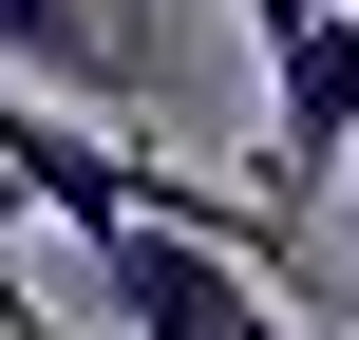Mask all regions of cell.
I'll use <instances>...</instances> for the list:
<instances>
[{"instance_id":"5","label":"cell","mask_w":359,"mask_h":340,"mask_svg":"<svg viewBox=\"0 0 359 340\" xmlns=\"http://www.w3.org/2000/svg\"><path fill=\"white\" fill-rule=\"evenodd\" d=\"M227 340H303V322H284V303H246V322H227Z\"/></svg>"},{"instance_id":"1","label":"cell","mask_w":359,"mask_h":340,"mask_svg":"<svg viewBox=\"0 0 359 340\" xmlns=\"http://www.w3.org/2000/svg\"><path fill=\"white\" fill-rule=\"evenodd\" d=\"M341 151H359V0L303 19V38L265 57V208H322Z\"/></svg>"},{"instance_id":"4","label":"cell","mask_w":359,"mask_h":340,"mask_svg":"<svg viewBox=\"0 0 359 340\" xmlns=\"http://www.w3.org/2000/svg\"><path fill=\"white\" fill-rule=\"evenodd\" d=\"M303 19H341V0H246V38H265V57H284V38H303Z\"/></svg>"},{"instance_id":"3","label":"cell","mask_w":359,"mask_h":340,"mask_svg":"<svg viewBox=\"0 0 359 340\" xmlns=\"http://www.w3.org/2000/svg\"><path fill=\"white\" fill-rule=\"evenodd\" d=\"M95 284H114V322L133 340H227L265 284H246V246H208V227H133V246H95Z\"/></svg>"},{"instance_id":"2","label":"cell","mask_w":359,"mask_h":340,"mask_svg":"<svg viewBox=\"0 0 359 340\" xmlns=\"http://www.w3.org/2000/svg\"><path fill=\"white\" fill-rule=\"evenodd\" d=\"M0 76L57 95V114H133L151 132V57L114 38V0H0Z\"/></svg>"}]
</instances>
